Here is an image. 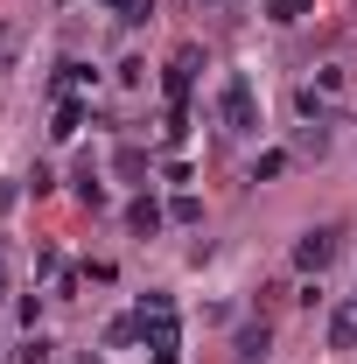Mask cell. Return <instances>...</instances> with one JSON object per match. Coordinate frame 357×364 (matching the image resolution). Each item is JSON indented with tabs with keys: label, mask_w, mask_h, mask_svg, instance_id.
I'll list each match as a JSON object with an SVG mask.
<instances>
[{
	"label": "cell",
	"mask_w": 357,
	"mask_h": 364,
	"mask_svg": "<svg viewBox=\"0 0 357 364\" xmlns=\"http://www.w3.org/2000/svg\"><path fill=\"white\" fill-rule=\"evenodd\" d=\"M134 336H140V322H134V316H119V322H112V329H105V343H112V350H127Z\"/></svg>",
	"instance_id": "5bb4252c"
},
{
	"label": "cell",
	"mask_w": 357,
	"mask_h": 364,
	"mask_svg": "<svg viewBox=\"0 0 357 364\" xmlns=\"http://www.w3.org/2000/svg\"><path fill=\"white\" fill-rule=\"evenodd\" d=\"M112 168H119L127 182H140V176H147V154H140V147H119V154H112Z\"/></svg>",
	"instance_id": "7c38bea8"
},
{
	"label": "cell",
	"mask_w": 357,
	"mask_h": 364,
	"mask_svg": "<svg viewBox=\"0 0 357 364\" xmlns=\"http://www.w3.org/2000/svg\"><path fill=\"white\" fill-rule=\"evenodd\" d=\"M196 7H203V14H238L245 0H196Z\"/></svg>",
	"instance_id": "ac0fdd59"
},
{
	"label": "cell",
	"mask_w": 357,
	"mask_h": 364,
	"mask_svg": "<svg viewBox=\"0 0 357 364\" xmlns=\"http://www.w3.org/2000/svg\"><path fill=\"white\" fill-rule=\"evenodd\" d=\"M0 301H7V252H0Z\"/></svg>",
	"instance_id": "d6986e66"
},
{
	"label": "cell",
	"mask_w": 357,
	"mask_h": 364,
	"mask_svg": "<svg viewBox=\"0 0 357 364\" xmlns=\"http://www.w3.org/2000/svg\"><path fill=\"white\" fill-rule=\"evenodd\" d=\"M85 85H91V70H85V63H56V91H63V98H78Z\"/></svg>",
	"instance_id": "30bf717a"
},
{
	"label": "cell",
	"mask_w": 357,
	"mask_h": 364,
	"mask_svg": "<svg viewBox=\"0 0 357 364\" xmlns=\"http://www.w3.org/2000/svg\"><path fill=\"white\" fill-rule=\"evenodd\" d=\"M267 343H273V329H267V322H245L231 350H238V364H267Z\"/></svg>",
	"instance_id": "5b68a950"
},
{
	"label": "cell",
	"mask_w": 357,
	"mask_h": 364,
	"mask_svg": "<svg viewBox=\"0 0 357 364\" xmlns=\"http://www.w3.org/2000/svg\"><path fill=\"white\" fill-rule=\"evenodd\" d=\"M336 238H343L336 225H309L302 238H294V267H302V273H322L329 259H336Z\"/></svg>",
	"instance_id": "3957f363"
},
{
	"label": "cell",
	"mask_w": 357,
	"mask_h": 364,
	"mask_svg": "<svg viewBox=\"0 0 357 364\" xmlns=\"http://www.w3.org/2000/svg\"><path fill=\"white\" fill-rule=\"evenodd\" d=\"M78 127H85V105H78V98H63V105H56V127H49V134H56V140H78Z\"/></svg>",
	"instance_id": "ba28073f"
},
{
	"label": "cell",
	"mask_w": 357,
	"mask_h": 364,
	"mask_svg": "<svg viewBox=\"0 0 357 364\" xmlns=\"http://www.w3.org/2000/svg\"><path fill=\"white\" fill-rule=\"evenodd\" d=\"M161 218H169V210H161L154 196H134V203H127V225H134L140 238H147V231H161Z\"/></svg>",
	"instance_id": "8992f818"
},
{
	"label": "cell",
	"mask_w": 357,
	"mask_h": 364,
	"mask_svg": "<svg viewBox=\"0 0 357 364\" xmlns=\"http://www.w3.org/2000/svg\"><path fill=\"white\" fill-rule=\"evenodd\" d=\"M147 14H154V0H119V21H127V28H140Z\"/></svg>",
	"instance_id": "2e32d148"
},
{
	"label": "cell",
	"mask_w": 357,
	"mask_h": 364,
	"mask_svg": "<svg viewBox=\"0 0 357 364\" xmlns=\"http://www.w3.org/2000/svg\"><path fill=\"white\" fill-rule=\"evenodd\" d=\"M218 119H224V134H252V127H260V98H252V85H245V77H224Z\"/></svg>",
	"instance_id": "6da1fadb"
},
{
	"label": "cell",
	"mask_w": 357,
	"mask_h": 364,
	"mask_svg": "<svg viewBox=\"0 0 357 364\" xmlns=\"http://www.w3.org/2000/svg\"><path fill=\"white\" fill-rule=\"evenodd\" d=\"M78 203L85 210H105V182L91 176V168H78Z\"/></svg>",
	"instance_id": "8fae6325"
},
{
	"label": "cell",
	"mask_w": 357,
	"mask_h": 364,
	"mask_svg": "<svg viewBox=\"0 0 357 364\" xmlns=\"http://www.w3.org/2000/svg\"><path fill=\"white\" fill-rule=\"evenodd\" d=\"M105 7H119V0H105Z\"/></svg>",
	"instance_id": "ffe728a7"
},
{
	"label": "cell",
	"mask_w": 357,
	"mask_h": 364,
	"mask_svg": "<svg viewBox=\"0 0 357 364\" xmlns=\"http://www.w3.org/2000/svg\"><path fill=\"white\" fill-rule=\"evenodd\" d=\"M169 218H176V225H196V218H203V203H196V196H176V203H169Z\"/></svg>",
	"instance_id": "9a60e30c"
},
{
	"label": "cell",
	"mask_w": 357,
	"mask_h": 364,
	"mask_svg": "<svg viewBox=\"0 0 357 364\" xmlns=\"http://www.w3.org/2000/svg\"><path fill=\"white\" fill-rule=\"evenodd\" d=\"M302 14H309V0H267V21H280V28L302 21Z\"/></svg>",
	"instance_id": "4fadbf2b"
},
{
	"label": "cell",
	"mask_w": 357,
	"mask_h": 364,
	"mask_svg": "<svg viewBox=\"0 0 357 364\" xmlns=\"http://www.w3.org/2000/svg\"><path fill=\"white\" fill-rule=\"evenodd\" d=\"M280 168H287V154H260V161H252V182H273Z\"/></svg>",
	"instance_id": "e0dca14e"
},
{
	"label": "cell",
	"mask_w": 357,
	"mask_h": 364,
	"mask_svg": "<svg viewBox=\"0 0 357 364\" xmlns=\"http://www.w3.org/2000/svg\"><path fill=\"white\" fill-rule=\"evenodd\" d=\"M49 350H56V343H49L43 329H28V343H21V350H14L7 364H49Z\"/></svg>",
	"instance_id": "9c48e42d"
},
{
	"label": "cell",
	"mask_w": 357,
	"mask_h": 364,
	"mask_svg": "<svg viewBox=\"0 0 357 364\" xmlns=\"http://www.w3.org/2000/svg\"><path fill=\"white\" fill-rule=\"evenodd\" d=\"M329 343H336V350H357V301H343V309L329 316Z\"/></svg>",
	"instance_id": "52a82bcc"
},
{
	"label": "cell",
	"mask_w": 357,
	"mask_h": 364,
	"mask_svg": "<svg viewBox=\"0 0 357 364\" xmlns=\"http://www.w3.org/2000/svg\"><path fill=\"white\" fill-rule=\"evenodd\" d=\"M134 322H140V336H154V329H176V294H140Z\"/></svg>",
	"instance_id": "277c9868"
},
{
	"label": "cell",
	"mask_w": 357,
	"mask_h": 364,
	"mask_svg": "<svg viewBox=\"0 0 357 364\" xmlns=\"http://www.w3.org/2000/svg\"><path fill=\"white\" fill-rule=\"evenodd\" d=\"M196 70H203V49L182 43L176 56H169V70H161V85H169V112H182V105H189V91H196Z\"/></svg>",
	"instance_id": "7a4b0ae2"
}]
</instances>
